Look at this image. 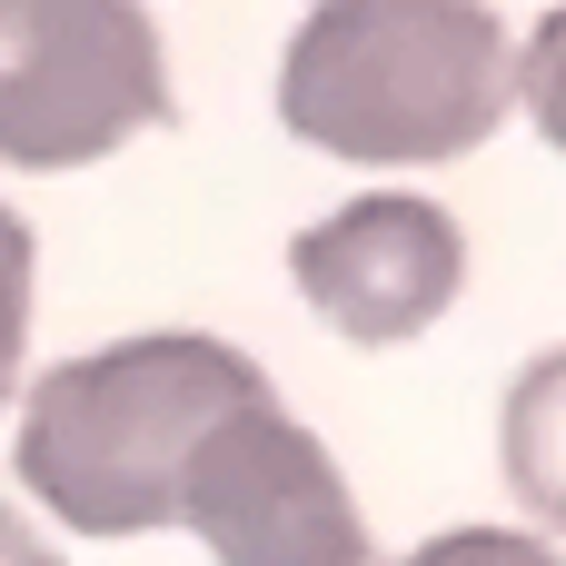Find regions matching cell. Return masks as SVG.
Wrapping results in <instances>:
<instances>
[{"label":"cell","instance_id":"1","mask_svg":"<svg viewBox=\"0 0 566 566\" xmlns=\"http://www.w3.org/2000/svg\"><path fill=\"white\" fill-rule=\"evenodd\" d=\"M269 378L229 338H119L50 368L20 408V488L70 537H159L219 418L259 408Z\"/></svg>","mask_w":566,"mask_h":566},{"label":"cell","instance_id":"2","mask_svg":"<svg viewBox=\"0 0 566 566\" xmlns=\"http://www.w3.org/2000/svg\"><path fill=\"white\" fill-rule=\"evenodd\" d=\"M517 109V30L478 0H328L279 60V119L368 169L468 159Z\"/></svg>","mask_w":566,"mask_h":566},{"label":"cell","instance_id":"3","mask_svg":"<svg viewBox=\"0 0 566 566\" xmlns=\"http://www.w3.org/2000/svg\"><path fill=\"white\" fill-rule=\"evenodd\" d=\"M169 119L159 30L119 0H0V159L90 169Z\"/></svg>","mask_w":566,"mask_h":566},{"label":"cell","instance_id":"4","mask_svg":"<svg viewBox=\"0 0 566 566\" xmlns=\"http://www.w3.org/2000/svg\"><path fill=\"white\" fill-rule=\"evenodd\" d=\"M179 527L219 566H368V517L338 458L269 398L209 428L179 488Z\"/></svg>","mask_w":566,"mask_h":566},{"label":"cell","instance_id":"5","mask_svg":"<svg viewBox=\"0 0 566 566\" xmlns=\"http://www.w3.org/2000/svg\"><path fill=\"white\" fill-rule=\"evenodd\" d=\"M298 298L358 338V348H398L418 328H438L468 289V229L438 209V199H408V189H378V199H348L328 209L298 249Z\"/></svg>","mask_w":566,"mask_h":566},{"label":"cell","instance_id":"6","mask_svg":"<svg viewBox=\"0 0 566 566\" xmlns=\"http://www.w3.org/2000/svg\"><path fill=\"white\" fill-rule=\"evenodd\" d=\"M497 468H507L517 507L566 537V348H547V358L517 368L507 418H497Z\"/></svg>","mask_w":566,"mask_h":566},{"label":"cell","instance_id":"7","mask_svg":"<svg viewBox=\"0 0 566 566\" xmlns=\"http://www.w3.org/2000/svg\"><path fill=\"white\" fill-rule=\"evenodd\" d=\"M517 99L537 109V129L557 139V159H566V10H547V20L527 30V50H517Z\"/></svg>","mask_w":566,"mask_h":566},{"label":"cell","instance_id":"8","mask_svg":"<svg viewBox=\"0 0 566 566\" xmlns=\"http://www.w3.org/2000/svg\"><path fill=\"white\" fill-rule=\"evenodd\" d=\"M20 338H30V229L0 209V408L20 388Z\"/></svg>","mask_w":566,"mask_h":566},{"label":"cell","instance_id":"9","mask_svg":"<svg viewBox=\"0 0 566 566\" xmlns=\"http://www.w3.org/2000/svg\"><path fill=\"white\" fill-rule=\"evenodd\" d=\"M398 566H566L557 547H537V537H517V527H458V537H428L418 557Z\"/></svg>","mask_w":566,"mask_h":566},{"label":"cell","instance_id":"10","mask_svg":"<svg viewBox=\"0 0 566 566\" xmlns=\"http://www.w3.org/2000/svg\"><path fill=\"white\" fill-rule=\"evenodd\" d=\"M0 566H60L50 547H40V527H30L20 507H0Z\"/></svg>","mask_w":566,"mask_h":566}]
</instances>
